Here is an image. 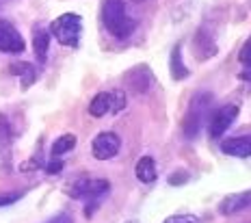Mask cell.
<instances>
[{"label":"cell","mask_w":251,"mask_h":223,"mask_svg":"<svg viewBox=\"0 0 251 223\" xmlns=\"http://www.w3.org/2000/svg\"><path fill=\"white\" fill-rule=\"evenodd\" d=\"M50 30L63 46H78V41H80V30H82L80 15L63 13L52 22Z\"/></svg>","instance_id":"277c9868"},{"label":"cell","mask_w":251,"mask_h":223,"mask_svg":"<svg viewBox=\"0 0 251 223\" xmlns=\"http://www.w3.org/2000/svg\"><path fill=\"white\" fill-rule=\"evenodd\" d=\"M169 67H171V76H174L176 80H182V78H186V76H188L186 65L182 63V48H180V46H174V50H171Z\"/></svg>","instance_id":"4fadbf2b"},{"label":"cell","mask_w":251,"mask_h":223,"mask_svg":"<svg viewBox=\"0 0 251 223\" xmlns=\"http://www.w3.org/2000/svg\"><path fill=\"white\" fill-rule=\"evenodd\" d=\"M134 173H137V178L141 180L143 184H150L154 182L156 178H158V169H156V160L151 156H143L137 163V169H134Z\"/></svg>","instance_id":"8fae6325"},{"label":"cell","mask_w":251,"mask_h":223,"mask_svg":"<svg viewBox=\"0 0 251 223\" xmlns=\"http://www.w3.org/2000/svg\"><path fill=\"white\" fill-rule=\"evenodd\" d=\"M223 154L234 158H249L251 156V134H243V137H232L221 143Z\"/></svg>","instance_id":"9c48e42d"},{"label":"cell","mask_w":251,"mask_h":223,"mask_svg":"<svg viewBox=\"0 0 251 223\" xmlns=\"http://www.w3.org/2000/svg\"><path fill=\"white\" fill-rule=\"evenodd\" d=\"M119 148H122V139L115 132H100L91 143V152L98 160L113 158L119 152Z\"/></svg>","instance_id":"8992f818"},{"label":"cell","mask_w":251,"mask_h":223,"mask_svg":"<svg viewBox=\"0 0 251 223\" xmlns=\"http://www.w3.org/2000/svg\"><path fill=\"white\" fill-rule=\"evenodd\" d=\"M61 169H63V163H61L59 158H54V160H52V163L48 165V167H46V171H48V173H59Z\"/></svg>","instance_id":"44dd1931"},{"label":"cell","mask_w":251,"mask_h":223,"mask_svg":"<svg viewBox=\"0 0 251 223\" xmlns=\"http://www.w3.org/2000/svg\"><path fill=\"white\" fill-rule=\"evenodd\" d=\"M11 74L20 76V80H22V87H30L37 78V70H35L30 63H15L11 65Z\"/></svg>","instance_id":"5bb4252c"},{"label":"cell","mask_w":251,"mask_h":223,"mask_svg":"<svg viewBox=\"0 0 251 223\" xmlns=\"http://www.w3.org/2000/svg\"><path fill=\"white\" fill-rule=\"evenodd\" d=\"M74 145H76V137H74V134H63V137H59L54 141V145H52V156H54V158L63 156L65 152L74 149Z\"/></svg>","instance_id":"2e32d148"},{"label":"cell","mask_w":251,"mask_h":223,"mask_svg":"<svg viewBox=\"0 0 251 223\" xmlns=\"http://www.w3.org/2000/svg\"><path fill=\"white\" fill-rule=\"evenodd\" d=\"M212 104V96L210 93H197L195 98L188 104V111L184 115V122H182V128H184V134L188 139H195L201 130V124L206 119L208 111H210Z\"/></svg>","instance_id":"7a4b0ae2"},{"label":"cell","mask_w":251,"mask_h":223,"mask_svg":"<svg viewBox=\"0 0 251 223\" xmlns=\"http://www.w3.org/2000/svg\"><path fill=\"white\" fill-rule=\"evenodd\" d=\"M238 113H240L238 104H226V106L219 108V111L210 117V137L212 139H221L223 132H226L227 128L236 122Z\"/></svg>","instance_id":"5b68a950"},{"label":"cell","mask_w":251,"mask_h":223,"mask_svg":"<svg viewBox=\"0 0 251 223\" xmlns=\"http://www.w3.org/2000/svg\"><path fill=\"white\" fill-rule=\"evenodd\" d=\"M124 80L130 89H134L139 93L150 91L151 85H154V76H151L148 65H137V67H132V70H128L124 74Z\"/></svg>","instance_id":"ba28073f"},{"label":"cell","mask_w":251,"mask_h":223,"mask_svg":"<svg viewBox=\"0 0 251 223\" xmlns=\"http://www.w3.org/2000/svg\"><path fill=\"white\" fill-rule=\"evenodd\" d=\"M111 191V184L106 180H89L82 178L70 186V195L74 199H85L87 201V215H91L96 210V204L102 199L104 195Z\"/></svg>","instance_id":"3957f363"},{"label":"cell","mask_w":251,"mask_h":223,"mask_svg":"<svg viewBox=\"0 0 251 223\" xmlns=\"http://www.w3.org/2000/svg\"><path fill=\"white\" fill-rule=\"evenodd\" d=\"M165 223H201V221L193 215H176V217H169Z\"/></svg>","instance_id":"d6986e66"},{"label":"cell","mask_w":251,"mask_h":223,"mask_svg":"<svg viewBox=\"0 0 251 223\" xmlns=\"http://www.w3.org/2000/svg\"><path fill=\"white\" fill-rule=\"evenodd\" d=\"M240 63H243V65L249 70V72H245V76H247V78H251V37L245 41L243 50H240Z\"/></svg>","instance_id":"e0dca14e"},{"label":"cell","mask_w":251,"mask_h":223,"mask_svg":"<svg viewBox=\"0 0 251 223\" xmlns=\"http://www.w3.org/2000/svg\"><path fill=\"white\" fill-rule=\"evenodd\" d=\"M102 24L117 39H126L132 35L134 20L126 13L124 0H104L102 2Z\"/></svg>","instance_id":"6da1fadb"},{"label":"cell","mask_w":251,"mask_h":223,"mask_svg":"<svg viewBox=\"0 0 251 223\" xmlns=\"http://www.w3.org/2000/svg\"><path fill=\"white\" fill-rule=\"evenodd\" d=\"M48 48H50V33L44 28H37L33 35V50L37 56L39 63H44L46 56H48Z\"/></svg>","instance_id":"7c38bea8"},{"label":"cell","mask_w":251,"mask_h":223,"mask_svg":"<svg viewBox=\"0 0 251 223\" xmlns=\"http://www.w3.org/2000/svg\"><path fill=\"white\" fill-rule=\"evenodd\" d=\"M186 180H188L186 171H177V175H174L169 182H171V184H182V182H186Z\"/></svg>","instance_id":"603a6c76"},{"label":"cell","mask_w":251,"mask_h":223,"mask_svg":"<svg viewBox=\"0 0 251 223\" xmlns=\"http://www.w3.org/2000/svg\"><path fill=\"white\" fill-rule=\"evenodd\" d=\"M124 106H126V96H124V91H113L111 93V111L115 113H119V111H124Z\"/></svg>","instance_id":"ac0fdd59"},{"label":"cell","mask_w":251,"mask_h":223,"mask_svg":"<svg viewBox=\"0 0 251 223\" xmlns=\"http://www.w3.org/2000/svg\"><path fill=\"white\" fill-rule=\"evenodd\" d=\"M20 197H22V191H18V193H9V195H0V206L13 204V201H18Z\"/></svg>","instance_id":"ffe728a7"},{"label":"cell","mask_w":251,"mask_h":223,"mask_svg":"<svg viewBox=\"0 0 251 223\" xmlns=\"http://www.w3.org/2000/svg\"><path fill=\"white\" fill-rule=\"evenodd\" d=\"M0 52L7 54H20L24 52V39L18 33V28L11 26L9 22L0 20Z\"/></svg>","instance_id":"52a82bcc"},{"label":"cell","mask_w":251,"mask_h":223,"mask_svg":"<svg viewBox=\"0 0 251 223\" xmlns=\"http://www.w3.org/2000/svg\"><path fill=\"white\" fill-rule=\"evenodd\" d=\"M251 208V191H243V193L227 195L226 199L219 204V212L221 215H234V212Z\"/></svg>","instance_id":"30bf717a"},{"label":"cell","mask_w":251,"mask_h":223,"mask_svg":"<svg viewBox=\"0 0 251 223\" xmlns=\"http://www.w3.org/2000/svg\"><path fill=\"white\" fill-rule=\"evenodd\" d=\"M108 111H111V93H98L91 100V104H89V113L93 117H102Z\"/></svg>","instance_id":"9a60e30c"},{"label":"cell","mask_w":251,"mask_h":223,"mask_svg":"<svg viewBox=\"0 0 251 223\" xmlns=\"http://www.w3.org/2000/svg\"><path fill=\"white\" fill-rule=\"evenodd\" d=\"M46 223H72V217L63 212V215H56V217H52V219H50V221H46Z\"/></svg>","instance_id":"7402d4cb"}]
</instances>
